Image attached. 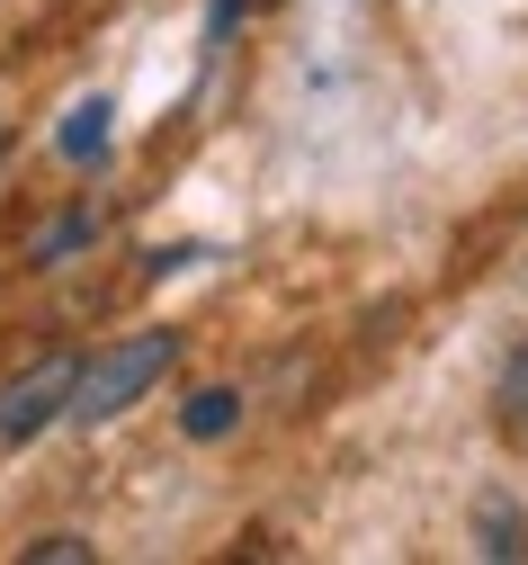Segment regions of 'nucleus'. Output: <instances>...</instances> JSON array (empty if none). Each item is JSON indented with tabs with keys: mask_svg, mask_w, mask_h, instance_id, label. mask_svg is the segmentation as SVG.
Returning <instances> with one entry per match:
<instances>
[{
	"mask_svg": "<svg viewBox=\"0 0 528 565\" xmlns=\"http://www.w3.org/2000/svg\"><path fill=\"white\" fill-rule=\"evenodd\" d=\"M171 369H180V332H171V323L126 332V341H108V350H90V360H82L63 422H117L126 404H143V395H153Z\"/></svg>",
	"mask_w": 528,
	"mask_h": 565,
	"instance_id": "1",
	"label": "nucleus"
},
{
	"mask_svg": "<svg viewBox=\"0 0 528 565\" xmlns=\"http://www.w3.org/2000/svg\"><path fill=\"white\" fill-rule=\"evenodd\" d=\"M72 377H82V350H45V360H28L19 377H0V449H19V440L45 431V422H63Z\"/></svg>",
	"mask_w": 528,
	"mask_h": 565,
	"instance_id": "2",
	"label": "nucleus"
},
{
	"mask_svg": "<svg viewBox=\"0 0 528 565\" xmlns=\"http://www.w3.org/2000/svg\"><path fill=\"white\" fill-rule=\"evenodd\" d=\"M108 117H117L108 99H82V108H72V117H63V135H54V153H63L72 171H90V162H108V135H117Z\"/></svg>",
	"mask_w": 528,
	"mask_h": 565,
	"instance_id": "3",
	"label": "nucleus"
},
{
	"mask_svg": "<svg viewBox=\"0 0 528 565\" xmlns=\"http://www.w3.org/2000/svg\"><path fill=\"white\" fill-rule=\"evenodd\" d=\"M475 556H502V565L528 556V521H519L510 493H484V503H475Z\"/></svg>",
	"mask_w": 528,
	"mask_h": 565,
	"instance_id": "4",
	"label": "nucleus"
},
{
	"mask_svg": "<svg viewBox=\"0 0 528 565\" xmlns=\"http://www.w3.org/2000/svg\"><path fill=\"white\" fill-rule=\"evenodd\" d=\"M99 234V206H72V216H45L36 234H28V269H54V260H72Z\"/></svg>",
	"mask_w": 528,
	"mask_h": 565,
	"instance_id": "5",
	"label": "nucleus"
},
{
	"mask_svg": "<svg viewBox=\"0 0 528 565\" xmlns=\"http://www.w3.org/2000/svg\"><path fill=\"white\" fill-rule=\"evenodd\" d=\"M234 422H243V395H234V386H197V395L180 404V431H188V440H224Z\"/></svg>",
	"mask_w": 528,
	"mask_h": 565,
	"instance_id": "6",
	"label": "nucleus"
},
{
	"mask_svg": "<svg viewBox=\"0 0 528 565\" xmlns=\"http://www.w3.org/2000/svg\"><path fill=\"white\" fill-rule=\"evenodd\" d=\"M19 556H28V565H90L99 547H90V539H72V530H45V539H28Z\"/></svg>",
	"mask_w": 528,
	"mask_h": 565,
	"instance_id": "7",
	"label": "nucleus"
},
{
	"mask_svg": "<svg viewBox=\"0 0 528 565\" xmlns=\"http://www.w3.org/2000/svg\"><path fill=\"white\" fill-rule=\"evenodd\" d=\"M502 422H519V431H528V341H519V360L502 369Z\"/></svg>",
	"mask_w": 528,
	"mask_h": 565,
	"instance_id": "8",
	"label": "nucleus"
},
{
	"mask_svg": "<svg viewBox=\"0 0 528 565\" xmlns=\"http://www.w3.org/2000/svg\"><path fill=\"white\" fill-rule=\"evenodd\" d=\"M251 10H260V0H206V45H224V36H234Z\"/></svg>",
	"mask_w": 528,
	"mask_h": 565,
	"instance_id": "9",
	"label": "nucleus"
},
{
	"mask_svg": "<svg viewBox=\"0 0 528 565\" xmlns=\"http://www.w3.org/2000/svg\"><path fill=\"white\" fill-rule=\"evenodd\" d=\"M0 135H10V126H0Z\"/></svg>",
	"mask_w": 528,
	"mask_h": 565,
	"instance_id": "10",
	"label": "nucleus"
}]
</instances>
